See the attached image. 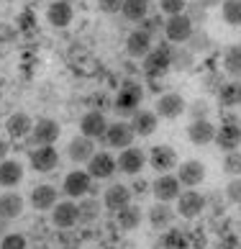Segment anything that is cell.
<instances>
[{
  "label": "cell",
  "instance_id": "15",
  "mask_svg": "<svg viewBox=\"0 0 241 249\" xmlns=\"http://www.w3.org/2000/svg\"><path fill=\"white\" fill-rule=\"evenodd\" d=\"M177 164H180L177 162V152H174L172 146H167V144H159V146H154V149L149 152V167H154L159 175L172 172Z\"/></svg>",
  "mask_w": 241,
  "mask_h": 249
},
{
  "label": "cell",
  "instance_id": "37",
  "mask_svg": "<svg viewBox=\"0 0 241 249\" xmlns=\"http://www.w3.org/2000/svg\"><path fill=\"white\" fill-rule=\"evenodd\" d=\"M164 21L167 18H162V13H149L141 23H138V29H144L152 39H156L159 34H164Z\"/></svg>",
  "mask_w": 241,
  "mask_h": 249
},
{
  "label": "cell",
  "instance_id": "45",
  "mask_svg": "<svg viewBox=\"0 0 241 249\" xmlns=\"http://www.w3.org/2000/svg\"><path fill=\"white\" fill-rule=\"evenodd\" d=\"M120 5H123V0H98V8L108 16L113 13H120Z\"/></svg>",
  "mask_w": 241,
  "mask_h": 249
},
{
  "label": "cell",
  "instance_id": "21",
  "mask_svg": "<svg viewBox=\"0 0 241 249\" xmlns=\"http://www.w3.org/2000/svg\"><path fill=\"white\" fill-rule=\"evenodd\" d=\"M59 203V190L49 185V182H44V185H36L31 190V206L36 211H52L54 206Z\"/></svg>",
  "mask_w": 241,
  "mask_h": 249
},
{
  "label": "cell",
  "instance_id": "19",
  "mask_svg": "<svg viewBox=\"0 0 241 249\" xmlns=\"http://www.w3.org/2000/svg\"><path fill=\"white\" fill-rule=\"evenodd\" d=\"M152 47H154V39L144 29H134L131 34L126 36V52L131 54V57H136V59H144L146 54L152 52Z\"/></svg>",
  "mask_w": 241,
  "mask_h": 249
},
{
  "label": "cell",
  "instance_id": "32",
  "mask_svg": "<svg viewBox=\"0 0 241 249\" xmlns=\"http://www.w3.org/2000/svg\"><path fill=\"white\" fill-rule=\"evenodd\" d=\"M216 95H218L221 108H236V106H241V90H239V82H224V85L216 90Z\"/></svg>",
  "mask_w": 241,
  "mask_h": 249
},
{
  "label": "cell",
  "instance_id": "25",
  "mask_svg": "<svg viewBox=\"0 0 241 249\" xmlns=\"http://www.w3.org/2000/svg\"><path fill=\"white\" fill-rule=\"evenodd\" d=\"M23 180V164L18 160H3L0 162V188L13 190L16 185H21Z\"/></svg>",
  "mask_w": 241,
  "mask_h": 249
},
{
  "label": "cell",
  "instance_id": "24",
  "mask_svg": "<svg viewBox=\"0 0 241 249\" xmlns=\"http://www.w3.org/2000/svg\"><path fill=\"white\" fill-rule=\"evenodd\" d=\"M188 139L195 144V146H206L213 144L216 139V124H210L208 118H200V121H192L188 126Z\"/></svg>",
  "mask_w": 241,
  "mask_h": 249
},
{
  "label": "cell",
  "instance_id": "30",
  "mask_svg": "<svg viewBox=\"0 0 241 249\" xmlns=\"http://www.w3.org/2000/svg\"><path fill=\"white\" fill-rule=\"evenodd\" d=\"M116 221L123 231H134V229L141 226V208L134 206V203H128V206H123L120 211H116Z\"/></svg>",
  "mask_w": 241,
  "mask_h": 249
},
{
  "label": "cell",
  "instance_id": "53",
  "mask_svg": "<svg viewBox=\"0 0 241 249\" xmlns=\"http://www.w3.org/2000/svg\"><path fill=\"white\" fill-rule=\"evenodd\" d=\"M0 98H3V95H0Z\"/></svg>",
  "mask_w": 241,
  "mask_h": 249
},
{
  "label": "cell",
  "instance_id": "8",
  "mask_svg": "<svg viewBox=\"0 0 241 249\" xmlns=\"http://www.w3.org/2000/svg\"><path fill=\"white\" fill-rule=\"evenodd\" d=\"M136 139V134H134V128L128 121H116V124H108V131L103 136V142L105 146H110V149H126V146H131Z\"/></svg>",
  "mask_w": 241,
  "mask_h": 249
},
{
  "label": "cell",
  "instance_id": "31",
  "mask_svg": "<svg viewBox=\"0 0 241 249\" xmlns=\"http://www.w3.org/2000/svg\"><path fill=\"white\" fill-rule=\"evenodd\" d=\"M192 67H195V54L185 47V44H174V49H172V70L190 72Z\"/></svg>",
  "mask_w": 241,
  "mask_h": 249
},
{
  "label": "cell",
  "instance_id": "29",
  "mask_svg": "<svg viewBox=\"0 0 241 249\" xmlns=\"http://www.w3.org/2000/svg\"><path fill=\"white\" fill-rule=\"evenodd\" d=\"M152 11V0H123L120 5V16L131 23H141Z\"/></svg>",
  "mask_w": 241,
  "mask_h": 249
},
{
  "label": "cell",
  "instance_id": "49",
  "mask_svg": "<svg viewBox=\"0 0 241 249\" xmlns=\"http://www.w3.org/2000/svg\"><path fill=\"white\" fill-rule=\"evenodd\" d=\"M8 234V221L5 218H0V239H3Z\"/></svg>",
  "mask_w": 241,
  "mask_h": 249
},
{
  "label": "cell",
  "instance_id": "34",
  "mask_svg": "<svg viewBox=\"0 0 241 249\" xmlns=\"http://www.w3.org/2000/svg\"><path fill=\"white\" fill-rule=\"evenodd\" d=\"M224 70L231 77H241V44H234L224 52Z\"/></svg>",
  "mask_w": 241,
  "mask_h": 249
},
{
  "label": "cell",
  "instance_id": "5",
  "mask_svg": "<svg viewBox=\"0 0 241 249\" xmlns=\"http://www.w3.org/2000/svg\"><path fill=\"white\" fill-rule=\"evenodd\" d=\"M192 31H195V26H192V21L185 13H177V16H167L164 21V39L172 41V44H185L192 36Z\"/></svg>",
  "mask_w": 241,
  "mask_h": 249
},
{
  "label": "cell",
  "instance_id": "28",
  "mask_svg": "<svg viewBox=\"0 0 241 249\" xmlns=\"http://www.w3.org/2000/svg\"><path fill=\"white\" fill-rule=\"evenodd\" d=\"M21 213H23V198L13 190H5L3 196H0V218L13 221Z\"/></svg>",
  "mask_w": 241,
  "mask_h": 249
},
{
  "label": "cell",
  "instance_id": "42",
  "mask_svg": "<svg viewBox=\"0 0 241 249\" xmlns=\"http://www.w3.org/2000/svg\"><path fill=\"white\" fill-rule=\"evenodd\" d=\"M185 16L192 21V26H198V23H206V18H208V11L203 8L200 3H188V8H185Z\"/></svg>",
  "mask_w": 241,
  "mask_h": 249
},
{
  "label": "cell",
  "instance_id": "27",
  "mask_svg": "<svg viewBox=\"0 0 241 249\" xmlns=\"http://www.w3.org/2000/svg\"><path fill=\"white\" fill-rule=\"evenodd\" d=\"M31 128H34V121H31L29 113H13L5 121V131H8L11 139H29Z\"/></svg>",
  "mask_w": 241,
  "mask_h": 249
},
{
  "label": "cell",
  "instance_id": "52",
  "mask_svg": "<svg viewBox=\"0 0 241 249\" xmlns=\"http://www.w3.org/2000/svg\"><path fill=\"white\" fill-rule=\"evenodd\" d=\"M239 208H241V203H239Z\"/></svg>",
  "mask_w": 241,
  "mask_h": 249
},
{
  "label": "cell",
  "instance_id": "51",
  "mask_svg": "<svg viewBox=\"0 0 241 249\" xmlns=\"http://www.w3.org/2000/svg\"><path fill=\"white\" fill-rule=\"evenodd\" d=\"M67 3H72V0H67Z\"/></svg>",
  "mask_w": 241,
  "mask_h": 249
},
{
  "label": "cell",
  "instance_id": "43",
  "mask_svg": "<svg viewBox=\"0 0 241 249\" xmlns=\"http://www.w3.org/2000/svg\"><path fill=\"white\" fill-rule=\"evenodd\" d=\"M188 110H190V118H192V121H200V118H208V116H210V106H208L203 98L195 100V103H192Z\"/></svg>",
  "mask_w": 241,
  "mask_h": 249
},
{
  "label": "cell",
  "instance_id": "1",
  "mask_svg": "<svg viewBox=\"0 0 241 249\" xmlns=\"http://www.w3.org/2000/svg\"><path fill=\"white\" fill-rule=\"evenodd\" d=\"M172 49H174V44L164 39L156 47H152V52L141 59V70L149 80H162L172 70Z\"/></svg>",
  "mask_w": 241,
  "mask_h": 249
},
{
  "label": "cell",
  "instance_id": "23",
  "mask_svg": "<svg viewBox=\"0 0 241 249\" xmlns=\"http://www.w3.org/2000/svg\"><path fill=\"white\" fill-rule=\"evenodd\" d=\"M95 154V142L87 139V136H75L69 144H67V157L75 164H87V160Z\"/></svg>",
  "mask_w": 241,
  "mask_h": 249
},
{
  "label": "cell",
  "instance_id": "6",
  "mask_svg": "<svg viewBox=\"0 0 241 249\" xmlns=\"http://www.w3.org/2000/svg\"><path fill=\"white\" fill-rule=\"evenodd\" d=\"M206 206H208L206 196H200L195 188H188L177 196V216L182 218H198L206 211Z\"/></svg>",
  "mask_w": 241,
  "mask_h": 249
},
{
  "label": "cell",
  "instance_id": "40",
  "mask_svg": "<svg viewBox=\"0 0 241 249\" xmlns=\"http://www.w3.org/2000/svg\"><path fill=\"white\" fill-rule=\"evenodd\" d=\"M29 242H26L23 234H16V231H8L3 239H0V249H26Z\"/></svg>",
  "mask_w": 241,
  "mask_h": 249
},
{
  "label": "cell",
  "instance_id": "3",
  "mask_svg": "<svg viewBox=\"0 0 241 249\" xmlns=\"http://www.w3.org/2000/svg\"><path fill=\"white\" fill-rule=\"evenodd\" d=\"M62 190H64V196H67V198L80 200V198L90 196V193H95V180L90 178L87 170H72V172L64 175Z\"/></svg>",
  "mask_w": 241,
  "mask_h": 249
},
{
  "label": "cell",
  "instance_id": "36",
  "mask_svg": "<svg viewBox=\"0 0 241 249\" xmlns=\"http://www.w3.org/2000/svg\"><path fill=\"white\" fill-rule=\"evenodd\" d=\"M77 208H80V221L82 224H92L98 216H100V200H95V198H80V203H77Z\"/></svg>",
  "mask_w": 241,
  "mask_h": 249
},
{
  "label": "cell",
  "instance_id": "2",
  "mask_svg": "<svg viewBox=\"0 0 241 249\" xmlns=\"http://www.w3.org/2000/svg\"><path fill=\"white\" fill-rule=\"evenodd\" d=\"M141 100H144V88L134 80H126L113 98V110L120 118H131L141 108Z\"/></svg>",
  "mask_w": 241,
  "mask_h": 249
},
{
  "label": "cell",
  "instance_id": "39",
  "mask_svg": "<svg viewBox=\"0 0 241 249\" xmlns=\"http://www.w3.org/2000/svg\"><path fill=\"white\" fill-rule=\"evenodd\" d=\"M224 172L231 175V178H239V175H241V149L226 152V157H224Z\"/></svg>",
  "mask_w": 241,
  "mask_h": 249
},
{
  "label": "cell",
  "instance_id": "11",
  "mask_svg": "<svg viewBox=\"0 0 241 249\" xmlns=\"http://www.w3.org/2000/svg\"><path fill=\"white\" fill-rule=\"evenodd\" d=\"M152 193H154L156 200L172 203V200H177V196L182 193V182L177 180V175L164 172V175H159V178L152 182Z\"/></svg>",
  "mask_w": 241,
  "mask_h": 249
},
{
  "label": "cell",
  "instance_id": "12",
  "mask_svg": "<svg viewBox=\"0 0 241 249\" xmlns=\"http://www.w3.org/2000/svg\"><path fill=\"white\" fill-rule=\"evenodd\" d=\"M52 224L57 229H72L80 224V208L75 200H59L57 206L52 208Z\"/></svg>",
  "mask_w": 241,
  "mask_h": 249
},
{
  "label": "cell",
  "instance_id": "41",
  "mask_svg": "<svg viewBox=\"0 0 241 249\" xmlns=\"http://www.w3.org/2000/svg\"><path fill=\"white\" fill-rule=\"evenodd\" d=\"M185 8H188V0H159V13L164 16L185 13Z\"/></svg>",
  "mask_w": 241,
  "mask_h": 249
},
{
  "label": "cell",
  "instance_id": "18",
  "mask_svg": "<svg viewBox=\"0 0 241 249\" xmlns=\"http://www.w3.org/2000/svg\"><path fill=\"white\" fill-rule=\"evenodd\" d=\"M75 18V8L67 0H54V3L46 8V21H49L54 29H67Z\"/></svg>",
  "mask_w": 241,
  "mask_h": 249
},
{
  "label": "cell",
  "instance_id": "9",
  "mask_svg": "<svg viewBox=\"0 0 241 249\" xmlns=\"http://www.w3.org/2000/svg\"><path fill=\"white\" fill-rule=\"evenodd\" d=\"M116 160H118V170L123 175H138L149 164V154L138 149V146H126V149H120Z\"/></svg>",
  "mask_w": 241,
  "mask_h": 249
},
{
  "label": "cell",
  "instance_id": "38",
  "mask_svg": "<svg viewBox=\"0 0 241 249\" xmlns=\"http://www.w3.org/2000/svg\"><path fill=\"white\" fill-rule=\"evenodd\" d=\"M190 244V236L180 231V229H167V234H164V249H185Z\"/></svg>",
  "mask_w": 241,
  "mask_h": 249
},
{
  "label": "cell",
  "instance_id": "22",
  "mask_svg": "<svg viewBox=\"0 0 241 249\" xmlns=\"http://www.w3.org/2000/svg\"><path fill=\"white\" fill-rule=\"evenodd\" d=\"M134 198V193L128 185H120V182H116V185H110L105 190V196H103V206L110 211V213H116V211H120L123 206H128Z\"/></svg>",
  "mask_w": 241,
  "mask_h": 249
},
{
  "label": "cell",
  "instance_id": "33",
  "mask_svg": "<svg viewBox=\"0 0 241 249\" xmlns=\"http://www.w3.org/2000/svg\"><path fill=\"white\" fill-rule=\"evenodd\" d=\"M185 47H188L192 54H206V52H210V47H213V39H210V34H208V31L195 29L190 39L185 41Z\"/></svg>",
  "mask_w": 241,
  "mask_h": 249
},
{
  "label": "cell",
  "instance_id": "35",
  "mask_svg": "<svg viewBox=\"0 0 241 249\" xmlns=\"http://www.w3.org/2000/svg\"><path fill=\"white\" fill-rule=\"evenodd\" d=\"M221 18L226 26H241V0H224L221 3Z\"/></svg>",
  "mask_w": 241,
  "mask_h": 249
},
{
  "label": "cell",
  "instance_id": "13",
  "mask_svg": "<svg viewBox=\"0 0 241 249\" xmlns=\"http://www.w3.org/2000/svg\"><path fill=\"white\" fill-rule=\"evenodd\" d=\"M59 134H62V128L54 118H39V121H34L29 139L34 146H41V144H54L59 139Z\"/></svg>",
  "mask_w": 241,
  "mask_h": 249
},
{
  "label": "cell",
  "instance_id": "48",
  "mask_svg": "<svg viewBox=\"0 0 241 249\" xmlns=\"http://www.w3.org/2000/svg\"><path fill=\"white\" fill-rule=\"evenodd\" d=\"M195 3H200L203 8H206V11H210V8H216V5H221V3H224V0H195Z\"/></svg>",
  "mask_w": 241,
  "mask_h": 249
},
{
  "label": "cell",
  "instance_id": "50",
  "mask_svg": "<svg viewBox=\"0 0 241 249\" xmlns=\"http://www.w3.org/2000/svg\"><path fill=\"white\" fill-rule=\"evenodd\" d=\"M239 90H241V80H239Z\"/></svg>",
  "mask_w": 241,
  "mask_h": 249
},
{
  "label": "cell",
  "instance_id": "17",
  "mask_svg": "<svg viewBox=\"0 0 241 249\" xmlns=\"http://www.w3.org/2000/svg\"><path fill=\"white\" fill-rule=\"evenodd\" d=\"M177 180L185 188L200 185V182L206 180V164H203L200 160H188V162L177 164Z\"/></svg>",
  "mask_w": 241,
  "mask_h": 249
},
{
  "label": "cell",
  "instance_id": "46",
  "mask_svg": "<svg viewBox=\"0 0 241 249\" xmlns=\"http://www.w3.org/2000/svg\"><path fill=\"white\" fill-rule=\"evenodd\" d=\"M131 193H134V196H138V198H144L146 196V193H152V182L149 180H134L131 182Z\"/></svg>",
  "mask_w": 241,
  "mask_h": 249
},
{
  "label": "cell",
  "instance_id": "4",
  "mask_svg": "<svg viewBox=\"0 0 241 249\" xmlns=\"http://www.w3.org/2000/svg\"><path fill=\"white\" fill-rule=\"evenodd\" d=\"M29 164L34 172H54L59 167V152L54 149V144H41V146H34L29 152Z\"/></svg>",
  "mask_w": 241,
  "mask_h": 249
},
{
  "label": "cell",
  "instance_id": "7",
  "mask_svg": "<svg viewBox=\"0 0 241 249\" xmlns=\"http://www.w3.org/2000/svg\"><path fill=\"white\" fill-rule=\"evenodd\" d=\"M87 172L92 180H108L118 172V160L110 152H95L87 160Z\"/></svg>",
  "mask_w": 241,
  "mask_h": 249
},
{
  "label": "cell",
  "instance_id": "44",
  "mask_svg": "<svg viewBox=\"0 0 241 249\" xmlns=\"http://www.w3.org/2000/svg\"><path fill=\"white\" fill-rule=\"evenodd\" d=\"M226 198L231 203H241V175H239V178H234L226 185Z\"/></svg>",
  "mask_w": 241,
  "mask_h": 249
},
{
  "label": "cell",
  "instance_id": "16",
  "mask_svg": "<svg viewBox=\"0 0 241 249\" xmlns=\"http://www.w3.org/2000/svg\"><path fill=\"white\" fill-rule=\"evenodd\" d=\"M213 144H218V149L234 152L241 146V121L239 124H221L216 128V139Z\"/></svg>",
  "mask_w": 241,
  "mask_h": 249
},
{
  "label": "cell",
  "instance_id": "47",
  "mask_svg": "<svg viewBox=\"0 0 241 249\" xmlns=\"http://www.w3.org/2000/svg\"><path fill=\"white\" fill-rule=\"evenodd\" d=\"M8 152H11V142H8L5 136H0V162L8 160Z\"/></svg>",
  "mask_w": 241,
  "mask_h": 249
},
{
  "label": "cell",
  "instance_id": "20",
  "mask_svg": "<svg viewBox=\"0 0 241 249\" xmlns=\"http://www.w3.org/2000/svg\"><path fill=\"white\" fill-rule=\"evenodd\" d=\"M131 128L136 136H152L156 131V126H159V116H156V110H146V108H138L136 113L131 116Z\"/></svg>",
  "mask_w": 241,
  "mask_h": 249
},
{
  "label": "cell",
  "instance_id": "10",
  "mask_svg": "<svg viewBox=\"0 0 241 249\" xmlns=\"http://www.w3.org/2000/svg\"><path fill=\"white\" fill-rule=\"evenodd\" d=\"M105 131H108V118H105L103 110H87V113L80 118V134L87 136V139L98 142L105 136Z\"/></svg>",
  "mask_w": 241,
  "mask_h": 249
},
{
  "label": "cell",
  "instance_id": "14",
  "mask_svg": "<svg viewBox=\"0 0 241 249\" xmlns=\"http://www.w3.org/2000/svg\"><path fill=\"white\" fill-rule=\"evenodd\" d=\"M154 110L159 118H180L188 110V103H185V98L180 93H162L156 98Z\"/></svg>",
  "mask_w": 241,
  "mask_h": 249
},
{
  "label": "cell",
  "instance_id": "26",
  "mask_svg": "<svg viewBox=\"0 0 241 249\" xmlns=\"http://www.w3.org/2000/svg\"><path fill=\"white\" fill-rule=\"evenodd\" d=\"M174 216H177V211H174L170 203H162V200H156V206L149 208V224L154 229H159V231H167V229L172 226Z\"/></svg>",
  "mask_w": 241,
  "mask_h": 249
}]
</instances>
